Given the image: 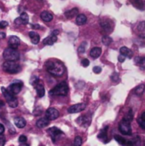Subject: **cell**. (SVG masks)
<instances>
[{
    "mask_svg": "<svg viewBox=\"0 0 145 146\" xmlns=\"http://www.w3.org/2000/svg\"><path fill=\"white\" fill-rule=\"evenodd\" d=\"M46 69L51 75L56 77L62 76L64 74V67L58 62H47Z\"/></svg>",
    "mask_w": 145,
    "mask_h": 146,
    "instance_id": "obj_1",
    "label": "cell"
},
{
    "mask_svg": "<svg viewBox=\"0 0 145 146\" xmlns=\"http://www.w3.org/2000/svg\"><path fill=\"white\" fill-rule=\"evenodd\" d=\"M69 88L66 82H61L57 86H56L50 92V95L51 96H67L68 93Z\"/></svg>",
    "mask_w": 145,
    "mask_h": 146,
    "instance_id": "obj_2",
    "label": "cell"
},
{
    "mask_svg": "<svg viewBox=\"0 0 145 146\" xmlns=\"http://www.w3.org/2000/svg\"><path fill=\"white\" fill-rule=\"evenodd\" d=\"M3 68L9 74H17L21 70V66L17 64L15 61H6L3 65Z\"/></svg>",
    "mask_w": 145,
    "mask_h": 146,
    "instance_id": "obj_3",
    "label": "cell"
},
{
    "mask_svg": "<svg viewBox=\"0 0 145 146\" xmlns=\"http://www.w3.org/2000/svg\"><path fill=\"white\" fill-rule=\"evenodd\" d=\"M2 92H3V95L6 100V102L8 103V104L9 105V107L11 108H16L18 106V100L17 98L15 97V94L11 93L9 90L2 87Z\"/></svg>",
    "mask_w": 145,
    "mask_h": 146,
    "instance_id": "obj_4",
    "label": "cell"
},
{
    "mask_svg": "<svg viewBox=\"0 0 145 146\" xmlns=\"http://www.w3.org/2000/svg\"><path fill=\"white\" fill-rule=\"evenodd\" d=\"M3 56L6 61H17L20 58V53L15 48L9 47L3 51Z\"/></svg>",
    "mask_w": 145,
    "mask_h": 146,
    "instance_id": "obj_5",
    "label": "cell"
},
{
    "mask_svg": "<svg viewBox=\"0 0 145 146\" xmlns=\"http://www.w3.org/2000/svg\"><path fill=\"white\" fill-rule=\"evenodd\" d=\"M119 130L124 135H127V136L132 135L131 121H129L126 119H123L119 124Z\"/></svg>",
    "mask_w": 145,
    "mask_h": 146,
    "instance_id": "obj_6",
    "label": "cell"
},
{
    "mask_svg": "<svg viewBox=\"0 0 145 146\" xmlns=\"http://www.w3.org/2000/svg\"><path fill=\"white\" fill-rule=\"evenodd\" d=\"M47 133H49V135L50 136V138L53 139V141L56 140V139H59L62 136H63V133L62 131H61L59 128L57 127H51V128H49L47 130Z\"/></svg>",
    "mask_w": 145,
    "mask_h": 146,
    "instance_id": "obj_7",
    "label": "cell"
},
{
    "mask_svg": "<svg viewBox=\"0 0 145 146\" xmlns=\"http://www.w3.org/2000/svg\"><path fill=\"white\" fill-rule=\"evenodd\" d=\"M59 33L58 30H55L51 33V34L50 36H48L47 38H45L43 41V43L46 45H52L56 43V41L57 40V34Z\"/></svg>",
    "mask_w": 145,
    "mask_h": 146,
    "instance_id": "obj_8",
    "label": "cell"
},
{
    "mask_svg": "<svg viewBox=\"0 0 145 146\" xmlns=\"http://www.w3.org/2000/svg\"><path fill=\"white\" fill-rule=\"evenodd\" d=\"M85 109V104H77L70 106L68 109V112L70 114H75V113H79V112L83 111Z\"/></svg>",
    "mask_w": 145,
    "mask_h": 146,
    "instance_id": "obj_9",
    "label": "cell"
},
{
    "mask_svg": "<svg viewBox=\"0 0 145 146\" xmlns=\"http://www.w3.org/2000/svg\"><path fill=\"white\" fill-rule=\"evenodd\" d=\"M45 117H47L50 121H54L59 117V112L54 108H50L45 112Z\"/></svg>",
    "mask_w": 145,
    "mask_h": 146,
    "instance_id": "obj_10",
    "label": "cell"
},
{
    "mask_svg": "<svg viewBox=\"0 0 145 146\" xmlns=\"http://www.w3.org/2000/svg\"><path fill=\"white\" fill-rule=\"evenodd\" d=\"M22 89V83L21 82H15V83H12L9 86V91L16 95L18 94Z\"/></svg>",
    "mask_w": 145,
    "mask_h": 146,
    "instance_id": "obj_11",
    "label": "cell"
},
{
    "mask_svg": "<svg viewBox=\"0 0 145 146\" xmlns=\"http://www.w3.org/2000/svg\"><path fill=\"white\" fill-rule=\"evenodd\" d=\"M28 21H29V17H28L27 14L25 13V12L21 13V15H20V17L17 18V19H15V22L16 24H23V25L27 24Z\"/></svg>",
    "mask_w": 145,
    "mask_h": 146,
    "instance_id": "obj_12",
    "label": "cell"
},
{
    "mask_svg": "<svg viewBox=\"0 0 145 146\" xmlns=\"http://www.w3.org/2000/svg\"><path fill=\"white\" fill-rule=\"evenodd\" d=\"M9 47H12V48H17L19 45H20V39L18 37L16 36H11L9 39Z\"/></svg>",
    "mask_w": 145,
    "mask_h": 146,
    "instance_id": "obj_13",
    "label": "cell"
},
{
    "mask_svg": "<svg viewBox=\"0 0 145 146\" xmlns=\"http://www.w3.org/2000/svg\"><path fill=\"white\" fill-rule=\"evenodd\" d=\"M14 123L18 128H23L26 125V120L24 118H22V117H15V120H14Z\"/></svg>",
    "mask_w": 145,
    "mask_h": 146,
    "instance_id": "obj_14",
    "label": "cell"
},
{
    "mask_svg": "<svg viewBox=\"0 0 145 146\" xmlns=\"http://www.w3.org/2000/svg\"><path fill=\"white\" fill-rule=\"evenodd\" d=\"M49 124H50V120H49L47 117H45V118H41V119H39V120L37 121L36 126H37L38 128H44V127H46L47 126H49Z\"/></svg>",
    "mask_w": 145,
    "mask_h": 146,
    "instance_id": "obj_15",
    "label": "cell"
},
{
    "mask_svg": "<svg viewBox=\"0 0 145 146\" xmlns=\"http://www.w3.org/2000/svg\"><path fill=\"white\" fill-rule=\"evenodd\" d=\"M40 17H41V19H42L44 21H45V22H50V21H51L52 19H53V15H52L51 13L48 12V11H43V12L41 13V15H40Z\"/></svg>",
    "mask_w": 145,
    "mask_h": 146,
    "instance_id": "obj_16",
    "label": "cell"
},
{
    "mask_svg": "<svg viewBox=\"0 0 145 146\" xmlns=\"http://www.w3.org/2000/svg\"><path fill=\"white\" fill-rule=\"evenodd\" d=\"M120 52H121V54H122L123 56H126V57H128V58H130V59H131V58L132 57V56H133L132 51L129 48H127V47H126V46L121 47V50H120Z\"/></svg>",
    "mask_w": 145,
    "mask_h": 146,
    "instance_id": "obj_17",
    "label": "cell"
},
{
    "mask_svg": "<svg viewBox=\"0 0 145 146\" xmlns=\"http://www.w3.org/2000/svg\"><path fill=\"white\" fill-rule=\"evenodd\" d=\"M29 37H30L31 41H32V44H38V42L40 40V37H39V35L36 32H33V31L30 32L29 33Z\"/></svg>",
    "mask_w": 145,
    "mask_h": 146,
    "instance_id": "obj_18",
    "label": "cell"
},
{
    "mask_svg": "<svg viewBox=\"0 0 145 146\" xmlns=\"http://www.w3.org/2000/svg\"><path fill=\"white\" fill-rule=\"evenodd\" d=\"M35 88H36V91H37V94L39 98H43L44 96V93H45V91H44V87L42 84H39L38 83L37 85L34 86Z\"/></svg>",
    "mask_w": 145,
    "mask_h": 146,
    "instance_id": "obj_19",
    "label": "cell"
},
{
    "mask_svg": "<svg viewBox=\"0 0 145 146\" xmlns=\"http://www.w3.org/2000/svg\"><path fill=\"white\" fill-rule=\"evenodd\" d=\"M101 54H102V49H101L100 47H95V48H93V49L91 50V52H90L91 56L93 57V58H97V57H99Z\"/></svg>",
    "mask_w": 145,
    "mask_h": 146,
    "instance_id": "obj_20",
    "label": "cell"
},
{
    "mask_svg": "<svg viewBox=\"0 0 145 146\" xmlns=\"http://www.w3.org/2000/svg\"><path fill=\"white\" fill-rule=\"evenodd\" d=\"M78 13H79V9H78L77 8H73V9H72L67 11V12L65 13V16H66L68 19H71V18L76 16V15H78Z\"/></svg>",
    "mask_w": 145,
    "mask_h": 146,
    "instance_id": "obj_21",
    "label": "cell"
},
{
    "mask_svg": "<svg viewBox=\"0 0 145 146\" xmlns=\"http://www.w3.org/2000/svg\"><path fill=\"white\" fill-rule=\"evenodd\" d=\"M86 21H87V18L83 14H80V15H77V17H76V23L79 26H81V25L85 24L86 22Z\"/></svg>",
    "mask_w": 145,
    "mask_h": 146,
    "instance_id": "obj_22",
    "label": "cell"
},
{
    "mask_svg": "<svg viewBox=\"0 0 145 146\" xmlns=\"http://www.w3.org/2000/svg\"><path fill=\"white\" fill-rule=\"evenodd\" d=\"M135 62L140 66L141 68H145V57H142V56H138L137 58H135Z\"/></svg>",
    "mask_w": 145,
    "mask_h": 146,
    "instance_id": "obj_23",
    "label": "cell"
},
{
    "mask_svg": "<svg viewBox=\"0 0 145 146\" xmlns=\"http://www.w3.org/2000/svg\"><path fill=\"white\" fill-rule=\"evenodd\" d=\"M79 120H81L82 121V122H80L79 124L80 125H85V127H87L90 123H91V118H89V117H87V116H81V117H79Z\"/></svg>",
    "mask_w": 145,
    "mask_h": 146,
    "instance_id": "obj_24",
    "label": "cell"
},
{
    "mask_svg": "<svg viewBox=\"0 0 145 146\" xmlns=\"http://www.w3.org/2000/svg\"><path fill=\"white\" fill-rule=\"evenodd\" d=\"M136 6L141 10H145V0H135Z\"/></svg>",
    "mask_w": 145,
    "mask_h": 146,
    "instance_id": "obj_25",
    "label": "cell"
},
{
    "mask_svg": "<svg viewBox=\"0 0 145 146\" xmlns=\"http://www.w3.org/2000/svg\"><path fill=\"white\" fill-rule=\"evenodd\" d=\"M102 42H103V44H105V45H109V44L113 42V39H112L110 37L105 35V36H103V37H102Z\"/></svg>",
    "mask_w": 145,
    "mask_h": 146,
    "instance_id": "obj_26",
    "label": "cell"
},
{
    "mask_svg": "<svg viewBox=\"0 0 145 146\" xmlns=\"http://www.w3.org/2000/svg\"><path fill=\"white\" fill-rule=\"evenodd\" d=\"M144 85H140V86H138V87H136V89H135V93H136L138 96H141V95L144 92Z\"/></svg>",
    "mask_w": 145,
    "mask_h": 146,
    "instance_id": "obj_27",
    "label": "cell"
},
{
    "mask_svg": "<svg viewBox=\"0 0 145 146\" xmlns=\"http://www.w3.org/2000/svg\"><path fill=\"white\" fill-rule=\"evenodd\" d=\"M138 124H139V126H140L141 128L145 129V112L142 114V115H141V117L138 119Z\"/></svg>",
    "mask_w": 145,
    "mask_h": 146,
    "instance_id": "obj_28",
    "label": "cell"
},
{
    "mask_svg": "<svg viewBox=\"0 0 145 146\" xmlns=\"http://www.w3.org/2000/svg\"><path fill=\"white\" fill-rule=\"evenodd\" d=\"M115 139L120 145H126L127 144V141H126L125 139H123L122 137L119 136V135H115Z\"/></svg>",
    "mask_w": 145,
    "mask_h": 146,
    "instance_id": "obj_29",
    "label": "cell"
},
{
    "mask_svg": "<svg viewBox=\"0 0 145 146\" xmlns=\"http://www.w3.org/2000/svg\"><path fill=\"white\" fill-rule=\"evenodd\" d=\"M101 26H102V27H103L106 32H111L112 27H111V26H110V23H109V22L103 21V22H102V23H101Z\"/></svg>",
    "mask_w": 145,
    "mask_h": 146,
    "instance_id": "obj_30",
    "label": "cell"
},
{
    "mask_svg": "<svg viewBox=\"0 0 145 146\" xmlns=\"http://www.w3.org/2000/svg\"><path fill=\"white\" fill-rule=\"evenodd\" d=\"M111 80L114 82H119L120 81V75H119V74L118 73H114L111 75Z\"/></svg>",
    "mask_w": 145,
    "mask_h": 146,
    "instance_id": "obj_31",
    "label": "cell"
},
{
    "mask_svg": "<svg viewBox=\"0 0 145 146\" xmlns=\"http://www.w3.org/2000/svg\"><path fill=\"white\" fill-rule=\"evenodd\" d=\"M108 129V127H106L102 132H101V133L98 135V138L99 139H107V133H106V130Z\"/></svg>",
    "mask_w": 145,
    "mask_h": 146,
    "instance_id": "obj_32",
    "label": "cell"
},
{
    "mask_svg": "<svg viewBox=\"0 0 145 146\" xmlns=\"http://www.w3.org/2000/svg\"><path fill=\"white\" fill-rule=\"evenodd\" d=\"M81 145H82V139H81V137L77 136V137L74 139V145L80 146Z\"/></svg>",
    "mask_w": 145,
    "mask_h": 146,
    "instance_id": "obj_33",
    "label": "cell"
},
{
    "mask_svg": "<svg viewBox=\"0 0 145 146\" xmlns=\"http://www.w3.org/2000/svg\"><path fill=\"white\" fill-rule=\"evenodd\" d=\"M124 119H126V120H127V121H132V119H133V114H132V110L128 112V114L126 115V116Z\"/></svg>",
    "mask_w": 145,
    "mask_h": 146,
    "instance_id": "obj_34",
    "label": "cell"
},
{
    "mask_svg": "<svg viewBox=\"0 0 145 146\" xmlns=\"http://www.w3.org/2000/svg\"><path fill=\"white\" fill-rule=\"evenodd\" d=\"M85 46H86V44H85V43H83L79 47V49H78V51L79 52V53H84L85 51Z\"/></svg>",
    "mask_w": 145,
    "mask_h": 146,
    "instance_id": "obj_35",
    "label": "cell"
},
{
    "mask_svg": "<svg viewBox=\"0 0 145 146\" xmlns=\"http://www.w3.org/2000/svg\"><path fill=\"white\" fill-rule=\"evenodd\" d=\"M81 64H82V66H83V67L86 68V67H88V66H89V64H90V61H89L88 59L85 58V59H83V60L81 61Z\"/></svg>",
    "mask_w": 145,
    "mask_h": 146,
    "instance_id": "obj_36",
    "label": "cell"
},
{
    "mask_svg": "<svg viewBox=\"0 0 145 146\" xmlns=\"http://www.w3.org/2000/svg\"><path fill=\"white\" fill-rule=\"evenodd\" d=\"M6 143V139L3 134H0V146H3Z\"/></svg>",
    "mask_w": 145,
    "mask_h": 146,
    "instance_id": "obj_37",
    "label": "cell"
},
{
    "mask_svg": "<svg viewBox=\"0 0 145 146\" xmlns=\"http://www.w3.org/2000/svg\"><path fill=\"white\" fill-rule=\"evenodd\" d=\"M145 28V21H141L139 24H138V29L139 30V31H143V30H144Z\"/></svg>",
    "mask_w": 145,
    "mask_h": 146,
    "instance_id": "obj_38",
    "label": "cell"
},
{
    "mask_svg": "<svg viewBox=\"0 0 145 146\" xmlns=\"http://www.w3.org/2000/svg\"><path fill=\"white\" fill-rule=\"evenodd\" d=\"M92 70H93V72H94L95 74H100L101 71H102V68H101V67H98V66H96V67L93 68Z\"/></svg>",
    "mask_w": 145,
    "mask_h": 146,
    "instance_id": "obj_39",
    "label": "cell"
},
{
    "mask_svg": "<svg viewBox=\"0 0 145 146\" xmlns=\"http://www.w3.org/2000/svg\"><path fill=\"white\" fill-rule=\"evenodd\" d=\"M38 81H39V80H38V78H37V77H32V80H31V83H32V86L37 85V84L38 83Z\"/></svg>",
    "mask_w": 145,
    "mask_h": 146,
    "instance_id": "obj_40",
    "label": "cell"
},
{
    "mask_svg": "<svg viewBox=\"0 0 145 146\" xmlns=\"http://www.w3.org/2000/svg\"><path fill=\"white\" fill-rule=\"evenodd\" d=\"M26 141V137L25 135H21L19 137V142L20 143H25Z\"/></svg>",
    "mask_w": 145,
    "mask_h": 146,
    "instance_id": "obj_41",
    "label": "cell"
},
{
    "mask_svg": "<svg viewBox=\"0 0 145 146\" xmlns=\"http://www.w3.org/2000/svg\"><path fill=\"white\" fill-rule=\"evenodd\" d=\"M126 56H123L122 54H121L119 56H118V61L120 62H125V60H126V58H125Z\"/></svg>",
    "mask_w": 145,
    "mask_h": 146,
    "instance_id": "obj_42",
    "label": "cell"
},
{
    "mask_svg": "<svg viewBox=\"0 0 145 146\" xmlns=\"http://www.w3.org/2000/svg\"><path fill=\"white\" fill-rule=\"evenodd\" d=\"M7 26H8V22L7 21H0V28H4Z\"/></svg>",
    "mask_w": 145,
    "mask_h": 146,
    "instance_id": "obj_43",
    "label": "cell"
},
{
    "mask_svg": "<svg viewBox=\"0 0 145 146\" xmlns=\"http://www.w3.org/2000/svg\"><path fill=\"white\" fill-rule=\"evenodd\" d=\"M4 130H5L4 126H3V124L0 123V134H3V133H4Z\"/></svg>",
    "mask_w": 145,
    "mask_h": 146,
    "instance_id": "obj_44",
    "label": "cell"
},
{
    "mask_svg": "<svg viewBox=\"0 0 145 146\" xmlns=\"http://www.w3.org/2000/svg\"><path fill=\"white\" fill-rule=\"evenodd\" d=\"M32 27L33 29H38V28H40V26L39 25H34V24H32Z\"/></svg>",
    "mask_w": 145,
    "mask_h": 146,
    "instance_id": "obj_45",
    "label": "cell"
},
{
    "mask_svg": "<svg viewBox=\"0 0 145 146\" xmlns=\"http://www.w3.org/2000/svg\"><path fill=\"white\" fill-rule=\"evenodd\" d=\"M3 37H5V33H0V38H3Z\"/></svg>",
    "mask_w": 145,
    "mask_h": 146,
    "instance_id": "obj_46",
    "label": "cell"
}]
</instances>
